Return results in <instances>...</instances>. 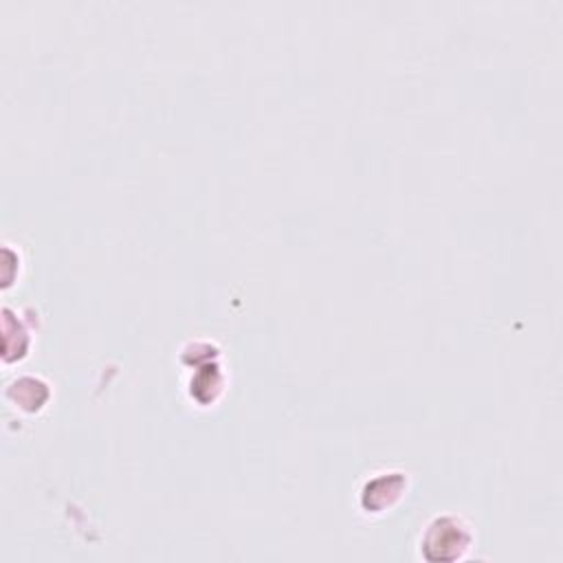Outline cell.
Listing matches in <instances>:
<instances>
[{"instance_id":"1","label":"cell","mask_w":563,"mask_h":563,"mask_svg":"<svg viewBox=\"0 0 563 563\" xmlns=\"http://www.w3.org/2000/svg\"><path fill=\"white\" fill-rule=\"evenodd\" d=\"M473 548V530L460 515L433 517L420 537V556L438 561H460Z\"/></svg>"}]
</instances>
